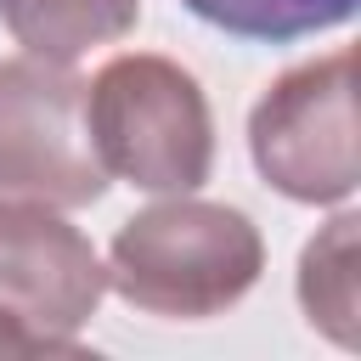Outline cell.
Masks as SVG:
<instances>
[{"mask_svg": "<svg viewBox=\"0 0 361 361\" xmlns=\"http://www.w3.org/2000/svg\"><path fill=\"white\" fill-rule=\"evenodd\" d=\"M259 226L243 209L192 192H169V203L130 214L107 248V288L124 305L169 322H203L231 310L259 282Z\"/></svg>", "mask_w": 361, "mask_h": 361, "instance_id": "6da1fadb", "label": "cell"}, {"mask_svg": "<svg viewBox=\"0 0 361 361\" xmlns=\"http://www.w3.org/2000/svg\"><path fill=\"white\" fill-rule=\"evenodd\" d=\"M248 152L254 169L293 203L355 197V51L338 45L288 68L248 113Z\"/></svg>", "mask_w": 361, "mask_h": 361, "instance_id": "3957f363", "label": "cell"}, {"mask_svg": "<svg viewBox=\"0 0 361 361\" xmlns=\"http://www.w3.org/2000/svg\"><path fill=\"white\" fill-rule=\"evenodd\" d=\"M361 220L355 214H333L299 254V310L316 333H327L338 350L361 344V254H355Z\"/></svg>", "mask_w": 361, "mask_h": 361, "instance_id": "52a82bcc", "label": "cell"}, {"mask_svg": "<svg viewBox=\"0 0 361 361\" xmlns=\"http://www.w3.org/2000/svg\"><path fill=\"white\" fill-rule=\"evenodd\" d=\"M0 355H51L28 327H17L11 316H0Z\"/></svg>", "mask_w": 361, "mask_h": 361, "instance_id": "9c48e42d", "label": "cell"}, {"mask_svg": "<svg viewBox=\"0 0 361 361\" xmlns=\"http://www.w3.org/2000/svg\"><path fill=\"white\" fill-rule=\"evenodd\" d=\"M192 17H203L220 34L288 45L305 34H327L355 17V0H180Z\"/></svg>", "mask_w": 361, "mask_h": 361, "instance_id": "ba28073f", "label": "cell"}, {"mask_svg": "<svg viewBox=\"0 0 361 361\" xmlns=\"http://www.w3.org/2000/svg\"><path fill=\"white\" fill-rule=\"evenodd\" d=\"M107 192V169L85 124V79L56 62H0V197L85 209Z\"/></svg>", "mask_w": 361, "mask_h": 361, "instance_id": "277c9868", "label": "cell"}, {"mask_svg": "<svg viewBox=\"0 0 361 361\" xmlns=\"http://www.w3.org/2000/svg\"><path fill=\"white\" fill-rule=\"evenodd\" d=\"M107 293L96 243L45 203L0 197V316L28 327L51 355H79V327Z\"/></svg>", "mask_w": 361, "mask_h": 361, "instance_id": "5b68a950", "label": "cell"}, {"mask_svg": "<svg viewBox=\"0 0 361 361\" xmlns=\"http://www.w3.org/2000/svg\"><path fill=\"white\" fill-rule=\"evenodd\" d=\"M0 23L23 56L73 68L85 51L124 39L141 23V0H0Z\"/></svg>", "mask_w": 361, "mask_h": 361, "instance_id": "8992f818", "label": "cell"}, {"mask_svg": "<svg viewBox=\"0 0 361 361\" xmlns=\"http://www.w3.org/2000/svg\"><path fill=\"white\" fill-rule=\"evenodd\" d=\"M90 147L107 175L141 192H197L214 169V118L203 85L152 51L113 56L85 85Z\"/></svg>", "mask_w": 361, "mask_h": 361, "instance_id": "7a4b0ae2", "label": "cell"}]
</instances>
